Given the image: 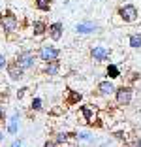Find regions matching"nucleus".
<instances>
[{"label": "nucleus", "mask_w": 141, "mask_h": 147, "mask_svg": "<svg viewBox=\"0 0 141 147\" xmlns=\"http://www.w3.org/2000/svg\"><path fill=\"white\" fill-rule=\"evenodd\" d=\"M19 26V19L15 15V11L9 8H6L4 11L0 13V28L4 30V34H13Z\"/></svg>", "instance_id": "obj_1"}, {"label": "nucleus", "mask_w": 141, "mask_h": 147, "mask_svg": "<svg viewBox=\"0 0 141 147\" xmlns=\"http://www.w3.org/2000/svg\"><path fill=\"white\" fill-rule=\"evenodd\" d=\"M36 61H38V55H36L32 49H23L15 55V62L21 66L25 72H30V70L36 68Z\"/></svg>", "instance_id": "obj_2"}, {"label": "nucleus", "mask_w": 141, "mask_h": 147, "mask_svg": "<svg viewBox=\"0 0 141 147\" xmlns=\"http://www.w3.org/2000/svg\"><path fill=\"white\" fill-rule=\"evenodd\" d=\"M117 17L124 25H132V23H136L139 19V11H137V8L134 4H122L117 8Z\"/></svg>", "instance_id": "obj_3"}, {"label": "nucleus", "mask_w": 141, "mask_h": 147, "mask_svg": "<svg viewBox=\"0 0 141 147\" xmlns=\"http://www.w3.org/2000/svg\"><path fill=\"white\" fill-rule=\"evenodd\" d=\"M117 106H130L134 100V87L132 85H120L113 92Z\"/></svg>", "instance_id": "obj_4"}, {"label": "nucleus", "mask_w": 141, "mask_h": 147, "mask_svg": "<svg viewBox=\"0 0 141 147\" xmlns=\"http://www.w3.org/2000/svg\"><path fill=\"white\" fill-rule=\"evenodd\" d=\"M38 59L40 61H43V62H51V61H58L60 59V49L56 47V45H51V43H43V45H40V49H38Z\"/></svg>", "instance_id": "obj_5"}, {"label": "nucleus", "mask_w": 141, "mask_h": 147, "mask_svg": "<svg viewBox=\"0 0 141 147\" xmlns=\"http://www.w3.org/2000/svg\"><path fill=\"white\" fill-rule=\"evenodd\" d=\"M90 59H92L96 64H100V62H105L109 61V57H111V51H109V47H105V45H92L89 51Z\"/></svg>", "instance_id": "obj_6"}, {"label": "nucleus", "mask_w": 141, "mask_h": 147, "mask_svg": "<svg viewBox=\"0 0 141 147\" xmlns=\"http://www.w3.org/2000/svg\"><path fill=\"white\" fill-rule=\"evenodd\" d=\"M75 32L77 34H83V36H89V34H100L102 32V26L94 21H81L75 25Z\"/></svg>", "instance_id": "obj_7"}, {"label": "nucleus", "mask_w": 141, "mask_h": 147, "mask_svg": "<svg viewBox=\"0 0 141 147\" xmlns=\"http://www.w3.org/2000/svg\"><path fill=\"white\" fill-rule=\"evenodd\" d=\"M6 72H8V78L11 79V81H21V79H25V74H26L15 61H11V62L8 61V64H6Z\"/></svg>", "instance_id": "obj_8"}, {"label": "nucleus", "mask_w": 141, "mask_h": 147, "mask_svg": "<svg viewBox=\"0 0 141 147\" xmlns=\"http://www.w3.org/2000/svg\"><path fill=\"white\" fill-rule=\"evenodd\" d=\"M47 34L53 42H60L62 36H64V25L60 21H55V23H49L47 25Z\"/></svg>", "instance_id": "obj_9"}, {"label": "nucleus", "mask_w": 141, "mask_h": 147, "mask_svg": "<svg viewBox=\"0 0 141 147\" xmlns=\"http://www.w3.org/2000/svg\"><path fill=\"white\" fill-rule=\"evenodd\" d=\"M115 89L117 87L111 79H103V81H100L98 85H96V92H98L100 96H113Z\"/></svg>", "instance_id": "obj_10"}, {"label": "nucleus", "mask_w": 141, "mask_h": 147, "mask_svg": "<svg viewBox=\"0 0 141 147\" xmlns=\"http://www.w3.org/2000/svg\"><path fill=\"white\" fill-rule=\"evenodd\" d=\"M81 100H83V92H79V91H73V89H66V98H64V104L66 106H79L81 104Z\"/></svg>", "instance_id": "obj_11"}, {"label": "nucleus", "mask_w": 141, "mask_h": 147, "mask_svg": "<svg viewBox=\"0 0 141 147\" xmlns=\"http://www.w3.org/2000/svg\"><path fill=\"white\" fill-rule=\"evenodd\" d=\"M79 111H81V115H83V119H85V123L87 125H92V121L96 119V106H90V104H83V106H79Z\"/></svg>", "instance_id": "obj_12"}, {"label": "nucleus", "mask_w": 141, "mask_h": 147, "mask_svg": "<svg viewBox=\"0 0 141 147\" xmlns=\"http://www.w3.org/2000/svg\"><path fill=\"white\" fill-rule=\"evenodd\" d=\"M43 74H45V76H49V78L58 76V74H60V59H58V61L45 62V66H43Z\"/></svg>", "instance_id": "obj_13"}, {"label": "nucleus", "mask_w": 141, "mask_h": 147, "mask_svg": "<svg viewBox=\"0 0 141 147\" xmlns=\"http://www.w3.org/2000/svg\"><path fill=\"white\" fill-rule=\"evenodd\" d=\"M45 34H47V23L45 21L38 19V21L32 23V36L34 38H43Z\"/></svg>", "instance_id": "obj_14"}, {"label": "nucleus", "mask_w": 141, "mask_h": 147, "mask_svg": "<svg viewBox=\"0 0 141 147\" xmlns=\"http://www.w3.org/2000/svg\"><path fill=\"white\" fill-rule=\"evenodd\" d=\"M105 78L107 79H119L120 78V68L115 64V62H109V64L105 66Z\"/></svg>", "instance_id": "obj_15"}, {"label": "nucleus", "mask_w": 141, "mask_h": 147, "mask_svg": "<svg viewBox=\"0 0 141 147\" xmlns=\"http://www.w3.org/2000/svg\"><path fill=\"white\" fill-rule=\"evenodd\" d=\"M19 111H15L11 115V119H9V123H8V134H11V136H15L17 134V130H19Z\"/></svg>", "instance_id": "obj_16"}, {"label": "nucleus", "mask_w": 141, "mask_h": 147, "mask_svg": "<svg viewBox=\"0 0 141 147\" xmlns=\"http://www.w3.org/2000/svg\"><path fill=\"white\" fill-rule=\"evenodd\" d=\"M75 136H77V132H56L55 142H56V145H62V143H66L68 140L75 138Z\"/></svg>", "instance_id": "obj_17"}, {"label": "nucleus", "mask_w": 141, "mask_h": 147, "mask_svg": "<svg viewBox=\"0 0 141 147\" xmlns=\"http://www.w3.org/2000/svg\"><path fill=\"white\" fill-rule=\"evenodd\" d=\"M51 6H53V0H34V8L42 13L51 11Z\"/></svg>", "instance_id": "obj_18"}, {"label": "nucleus", "mask_w": 141, "mask_h": 147, "mask_svg": "<svg viewBox=\"0 0 141 147\" xmlns=\"http://www.w3.org/2000/svg\"><path fill=\"white\" fill-rule=\"evenodd\" d=\"M128 45L132 49H141V32H132L128 36Z\"/></svg>", "instance_id": "obj_19"}, {"label": "nucleus", "mask_w": 141, "mask_h": 147, "mask_svg": "<svg viewBox=\"0 0 141 147\" xmlns=\"http://www.w3.org/2000/svg\"><path fill=\"white\" fill-rule=\"evenodd\" d=\"M30 109L32 111H43V100L40 96H34L32 102H30Z\"/></svg>", "instance_id": "obj_20"}, {"label": "nucleus", "mask_w": 141, "mask_h": 147, "mask_svg": "<svg viewBox=\"0 0 141 147\" xmlns=\"http://www.w3.org/2000/svg\"><path fill=\"white\" fill-rule=\"evenodd\" d=\"M75 138L77 140H83V142H92V136H90L89 132H77Z\"/></svg>", "instance_id": "obj_21"}, {"label": "nucleus", "mask_w": 141, "mask_h": 147, "mask_svg": "<svg viewBox=\"0 0 141 147\" xmlns=\"http://www.w3.org/2000/svg\"><path fill=\"white\" fill-rule=\"evenodd\" d=\"M139 78H141L139 72H132V74H130V83H128V85H134L136 81H139Z\"/></svg>", "instance_id": "obj_22"}, {"label": "nucleus", "mask_w": 141, "mask_h": 147, "mask_svg": "<svg viewBox=\"0 0 141 147\" xmlns=\"http://www.w3.org/2000/svg\"><path fill=\"white\" fill-rule=\"evenodd\" d=\"M113 136H115L117 140H120V142H126V134H124L122 130H119V132H113Z\"/></svg>", "instance_id": "obj_23"}, {"label": "nucleus", "mask_w": 141, "mask_h": 147, "mask_svg": "<svg viewBox=\"0 0 141 147\" xmlns=\"http://www.w3.org/2000/svg\"><path fill=\"white\" fill-rule=\"evenodd\" d=\"M90 126H96V128H103V121L100 119V117H96V119L92 121V125H90Z\"/></svg>", "instance_id": "obj_24"}, {"label": "nucleus", "mask_w": 141, "mask_h": 147, "mask_svg": "<svg viewBox=\"0 0 141 147\" xmlns=\"http://www.w3.org/2000/svg\"><path fill=\"white\" fill-rule=\"evenodd\" d=\"M26 92H28V87H21V89H19V91H17V94H15V96H17V98L21 100L23 96L26 94Z\"/></svg>", "instance_id": "obj_25"}, {"label": "nucleus", "mask_w": 141, "mask_h": 147, "mask_svg": "<svg viewBox=\"0 0 141 147\" xmlns=\"http://www.w3.org/2000/svg\"><path fill=\"white\" fill-rule=\"evenodd\" d=\"M6 64H8V59H6V55L0 53V70H6Z\"/></svg>", "instance_id": "obj_26"}, {"label": "nucleus", "mask_w": 141, "mask_h": 147, "mask_svg": "<svg viewBox=\"0 0 141 147\" xmlns=\"http://www.w3.org/2000/svg\"><path fill=\"white\" fill-rule=\"evenodd\" d=\"M43 147H58V145H56L55 140H47V142L43 143Z\"/></svg>", "instance_id": "obj_27"}, {"label": "nucleus", "mask_w": 141, "mask_h": 147, "mask_svg": "<svg viewBox=\"0 0 141 147\" xmlns=\"http://www.w3.org/2000/svg\"><path fill=\"white\" fill-rule=\"evenodd\" d=\"M4 119H6V111H4V106L0 104V123L4 121Z\"/></svg>", "instance_id": "obj_28"}, {"label": "nucleus", "mask_w": 141, "mask_h": 147, "mask_svg": "<svg viewBox=\"0 0 141 147\" xmlns=\"http://www.w3.org/2000/svg\"><path fill=\"white\" fill-rule=\"evenodd\" d=\"M21 145H23L21 140H13V143H11V147H21Z\"/></svg>", "instance_id": "obj_29"}, {"label": "nucleus", "mask_w": 141, "mask_h": 147, "mask_svg": "<svg viewBox=\"0 0 141 147\" xmlns=\"http://www.w3.org/2000/svg\"><path fill=\"white\" fill-rule=\"evenodd\" d=\"M136 147H141V138H136Z\"/></svg>", "instance_id": "obj_30"}, {"label": "nucleus", "mask_w": 141, "mask_h": 147, "mask_svg": "<svg viewBox=\"0 0 141 147\" xmlns=\"http://www.w3.org/2000/svg\"><path fill=\"white\" fill-rule=\"evenodd\" d=\"M2 140H4V134H2V130H0V142H2Z\"/></svg>", "instance_id": "obj_31"}, {"label": "nucleus", "mask_w": 141, "mask_h": 147, "mask_svg": "<svg viewBox=\"0 0 141 147\" xmlns=\"http://www.w3.org/2000/svg\"><path fill=\"white\" fill-rule=\"evenodd\" d=\"M58 147H62V145H58Z\"/></svg>", "instance_id": "obj_32"}]
</instances>
